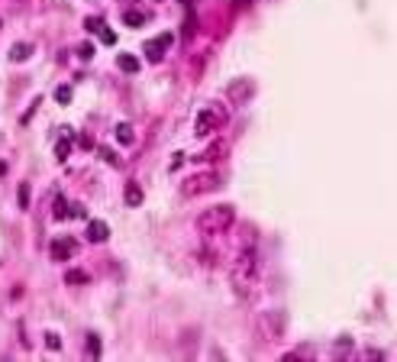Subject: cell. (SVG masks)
Instances as JSON below:
<instances>
[{
	"label": "cell",
	"instance_id": "cell-11",
	"mask_svg": "<svg viewBox=\"0 0 397 362\" xmlns=\"http://www.w3.org/2000/svg\"><path fill=\"white\" fill-rule=\"evenodd\" d=\"M126 204L129 207H139L142 204V191L136 188V184H126Z\"/></svg>",
	"mask_w": 397,
	"mask_h": 362
},
{
	"label": "cell",
	"instance_id": "cell-14",
	"mask_svg": "<svg viewBox=\"0 0 397 362\" xmlns=\"http://www.w3.org/2000/svg\"><path fill=\"white\" fill-rule=\"evenodd\" d=\"M65 217H68V204L58 197V201H55V220H65Z\"/></svg>",
	"mask_w": 397,
	"mask_h": 362
},
{
	"label": "cell",
	"instance_id": "cell-13",
	"mask_svg": "<svg viewBox=\"0 0 397 362\" xmlns=\"http://www.w3.org/2000/svg\"><path fill=\"white\" fill-rule=\"evenodd\" d=\"M19 210H29V184H19Z\"/></svg>",
	"mask_w": 397,
	"mask_h": 362
},
{
	"label": "cell",
	"instance_id": "cell-16",
	"mask_svg": "<svg viewBox=\"0 0 397 362\" xmlns=\"http://www.w3.org/2000/svg\"><path fill=\"white\" fill-rule=\"evenodd\" d=\"M55 152H58V159H68V152H71V142H58V149H55Z\"/></svg>",
	"mask_w": 397,
	"mask_h": 362
},
{
	"label": "cell",
	"instance_id": "cell-15",
	"mask_svg": "<svg viewBox=\"0 0 397 362\" xmlns=\"http://www.w3.org/2000/svg\"><path fill=\"white\" fill-rule=\"evenodd\" d=\"M45 346H49V350H58V346H61V337H58V333H45Z\"/></svg>",
	"mask_w": 397,
	"mask_h": 362
},
{
	"label": "cell",
	"instance_id": "cell-3",
	"mask_svg": "<svg viewBox=\"0 0 397 362\" xmlns=\"http://www.w3.org/2000/svg\"><path fill=\"white\" fill-rule=\"evenodd\" d=\"M223 120H226V113H223L220 107H203V110L194 117V133L197 136H210Z\"/></svg>",
	"mask_w": 397,
	"mask_h": 362
},
{
	"label": "cell",
	"instance_id": "cell-6",
	"mask_svg": "<svg viewBox=\"0 0 397 362\" xmlns=\"http://www.w3.org/2000/svg\"><path fill=\"white\" fill-rule=\"evenodd\" d=\"M168 45H171V36L165 32V36H159L155 42H149V45H146V55L152 58V61H159V58H162V49H168Z\"/></svg>",
	"mask_w": 397,
	"mask_h": 362
},
{
	"label": "cell",
	"instance_id": "cell-18",
	"mask_svg": "<svg viewBox=\"0 0 397 362\" xmlns=\"http://www.w3.org/2000/svg\"><path fill=\"white\" fill-rule=\"evenodd\" d=\"M55 97L61 100V104H68V100H71V91H68V87H58V91H55Z\"/></svg>",
	"mask_w": 397,
	"mask_h": 362
},
{
	"label": "cell",
	"instance_id": "cell-19",
	"mask_svg": "<svg viewBox=\"0 0 397 362\" xmlns=\"http://www.w3.org/2000/svg\"><path fill=\"white\" fill-rule=\"evenodd\" d=\"M100 155H104V159H107V162H120V159H116V155L110 152V149H100Z\"/></svg>",
	"mask_w": 397,
	"mask_h": 362
},
{
	"label": "cell",
	"instance_id": "cell-10",
	"mask_svg": "<svg viewBox=\"0 0 397 362\" xmlns=\"http://www.w3.org/2000/svg\"><path fill=\"white\" fill-rule=\"evenodd\" d=\"M65 282L68 285H84V282H91V275H84V272H78V269H68L65 272Z\"/></svg>",
	"mask_w": 397,
	"mask_h": 362
},
{
	"label": "cell",
	"instance_id": "cell-17",
	"mask_svg": "<svg viewBox=\"0 0 397 362\" xmlns=\"http://www.w3.org/2000/svg\"><path fill=\"white\" fill-rule=\"evenodd\" d=\"M126 23L129 26H142V13H126Z\"/></svg>",
	"mask_w": 397,
	"mask_h": 362
},
{
	"label": "cell",
	"instance_id": "cell-2",
	"mask_svg": "<svg viewBox=\"0 0 397 362\" xmlns=\"http://www.w3.org/2000/svg\"><path fill=\"white\" fill-rule=\"evenodd\" d=\"M255 272H258V262H255V249L242 252L239 256V265L232 269V282H236L239 291H249L255 285Z\"/></svg>",
	"mask_w": 397,
	"mask_h": 362
},
{
	"label": "cell",
	"instance_id": "cell-1",
	"mask_svg": "<svg viewBox=\"0 0 397 362\" xmlns=\"http://www.w3.org/2000/svg\"><path fill=\"white\" fill-rule=\"evenodd\" d=\"M232 207L229 204H220V207H210L207 214H200V220H197V230L200 233H207V236H220L223 230H229V223H232Z\"/></svg>",
	"mask_w": 397,
	"mask_h": 362
},
{
	"label": "cell",
	"instance_id": "cell-21",
	"mask_svg": "<svg viewBox=\"0 0 397 362\" xmlns=\"http://www.w3.org/2000/svg\"><path fill=\"white\" fill-rule=\"evenodd\" d=\"M184 3H191V0H184Z\"/></svg>",
	"mask_w": 397,
	"mask_h": 362
},
{
	"label": "cell",
	"instance_id": "cell-12",
	"mask_svg": "<svg viewBox=\"0 0 397 362\" xmlns=\"http://www.w3.org/2000/svg\"><path fill=\"white\" fill-rule=\"evenodd\" d=\"M116 139H120V142H133V129H129V123H120V126H116Z\"/></svg>",
	"mask_w": 397,
	"mask_h": 362
},
{
	"label": "cell",
	"instance_id": "cell-4",
	"mask_svg": "<svg viewBox=\"0 0 397 362\" xmlns=\"http://www.w3.org/2000/svg\"><path fill=\"white\" fill-rule=\"evenodd\" d=\"M216 181H220V178H216V175L213 172H207V175H194V178H188V184H184V194H207V191H213L216 188Z\"/></svg>",
	"mask_w": 397,
	"mask_h": 362
},
{
	"label": "cell",
	"instance_id": "cell-20",
	"mask_svg": "<svg viewBox=\"0 0 397 362\" xmlns=\"http://www.w3.org/2000/svg\"><path fill=\"white\" fill-rule=\"evenodd\" d=\"M3 172H6V165H3V162H0V175H3Z\"/></svg>",
	"mask_w": 397,
	"mask_h": 362
},
{
	"label": "cell",
	"instance_id": "cell-9",
	"mask_svg": "<svg viewBox=\"0 0 397 362\" xmlns=\"http://www.w3.org/2000/svg\"><path fill=\"white\" fill-rule=\"evenodd\" d=\"M116 65H120L123 71H129V74L139 71V58H136V55H116Z\"/></svg>",
	"mask_w": 397,
	"mask_h": 362
},
{
	"label": "cell",
	"instance_id": "cell-7",
	"mask_svg": "<svg viewBox=\"0 0 397 362\" xmlns=\"http://www.w3.org/2000/svg\"><path fill=\"white\" fill-rule=\"evenodd\" d=\"M71 252H74V243L71 240H55V243H52V259H55V262H65Z\"/></svg>",
	"mask_w": 397,
	"mask_h": 362
},
{
	"label": "cell",
	"instance_id": "cell-8",
	"mask_svg": "<svg viewBox=\"0 0 397 362\" xmlns=\"http://www.w3.org/2000/svg\"><path fill=\"white\" fill-rule=\"evenodd\" d=\"M29 52H32L29 42H16V45L10 49V58H13V61H26V58H29Z\"/></svg>",
	"mask_w": 397,
	"mask_h": 362
},
{
	"label": "cell",
	"instance_id": "cell-5",
	"mask_svg": "<svg viewBox=\"0 0 397 362\" xmlns=\"http://www.w3.org/2000/svg\"><path fill=\"white\" fill-rule=\"evenodd\" d=\"M107 236H110V230H107L104 220H91V223H87V240H91V243H104Z\"/></svg>",
	"mask_w": 397,
	"mask_h": 362
}]
</instances>
